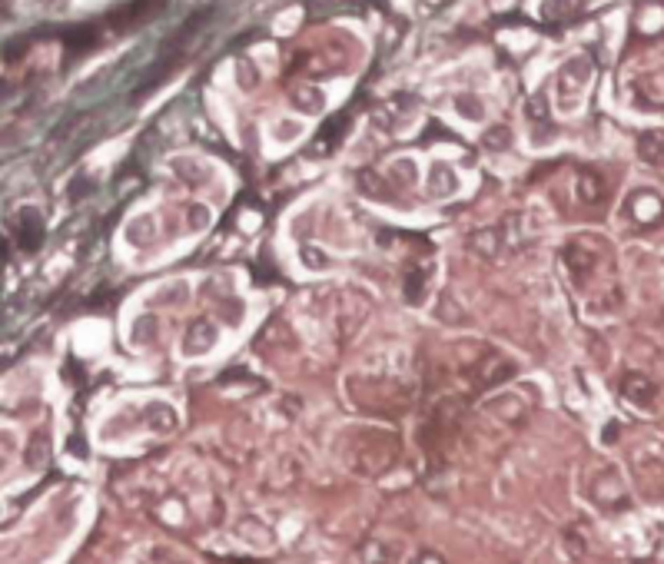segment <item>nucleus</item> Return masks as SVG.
Masks as SVG:
<instances>
[{
  "mask_svg": "<svg viewBox=\"0 0 664 564\" xmlns=\"http://www.w3.org/2000/svg\"><path fill=\"white\" fill-rule=\"evenodd\" d=\"M166 7V0H126L120 11H113L110 17H107V27H113V30H133V27L147 24L150 17H156V13Z\"/></svg>",
  "mask_w": 664,
  "mask_h": 564,
  "instance_id": "obj_1",
  "label": "nucleus"
},
{
  "mask_svg": "<svg viewBox=\"0 0 664 564\" xmlns=\"http://www.w3.org/2000/svg\"><path fill=\"white\" fill-rule=\"evenodd\" d=\"M621 395H625L631 405H641V408H648L654 401V395H658V389H654V382L648 376H638V372H631V376H625V382H621Z\"/></svg>",
  "mask_w": 664,
  "mask_h": 564,
  "instance_id": "obj_2",
  "label": "nucleus"
},
{
  "mask_svg": "<svg viewBox=\"0 0 664 564\" xmlns=\"http://www.w3.org/2000/svg\"><path fill=\"white\" fill-rule=\"evenodd\" d=\"M216 345V326H210V322H193V326L187 329V338H183V352H189V355H203V352H210Z\"/></svg>",
  "mask_w": 664,
  "mask_h": 564,
  "instance_id": "obj_3",
  "label": "nucleus"
},
{
  "mask_svg": "<svg viewBox=\"0 0 664 564\" xmlns=\"http://www.w3.org/2000/svg\"><path fill=\"white\" fill-rule=\"evenodd\" d=\"M40 239H43V223L34 209H24L20 213V246L24 249H37Z\"/></svg>",
  "mask_w": 664,
  "mask_h": 564,
  "instance_id": "obj_4",
  "label": "nucleus"
},
{
  "mask_svg": "<svg viewBox=\"0 0 664 564\" xmlns=\"http://www.w3.org/2000/svg\"><path fill=\"white\" fill-rule=\"evenodd\" d=\"M359 561L363 564H395V554H392V548L382 544V541H365L363 548H359Z\"/></svg>",
  "mask_w": 664,
  "mask_h": 564,
  "instance_id": "obj_5",
  "label": "nucleus"
},
{
  "mask_svg": "<svg viewBox=\"0 0 664 564\" xmlns=\"http://www.w3.org/2000/svg\"><path fill=\"white\" fill-rule=\"evenodd\" d=\"M638 150H641V156H644L651 166H661L664 163V137H661V133H644V137L638 139Z\"/></svg>",
  "mask_w": 664,
  "mask_h": 564,
  "instance_id": "obj_6",
  "label": "nucleus"
},
{
  "mask_svg": "<svg viewBox=\"0 0 664 564\" xmlns=\"http://www.w3.org/2000/svg\"><path fill=\"white\" fill-rule=\"evenodd\" d=\"M24 458H27V465H30V468H43V465H47V458H50V441H47V435H43V432H37V435L30 439Z\"/></svg>",
  "mask_w": 664,
  "mask_h": 564,
  "instance_id": "obj_7",
  "label": "nucleus"
},
{
  "mask_svg": "<svg viewBox=\"0 0 664 564\" xmlns=\"http://www.w3.org/2000/svg\"><path fill=\"white\" fill-rule=\"evenodd\" d=\"M63 40H67L70 53H83V50H90V47L97 43V30H90V27H74V30H67V34H63Z\"/></svg>",
  "mask_w": 664,
  "mask_h": 564,
  "instance_id": "obj_8",
  "label": "nucleus"
},
{
  "mask_svg": "<svg viewBox=\"0 0 664 564\" xmlns=\"http://www.w3.org/2000/svg\"><path fill=\"white\" fill-rule=\"evenodd\" d=\"M564 541H568V554H571L575 561H578V558H585V541H578L575 531H568V535H564Z\"/></svg>",
  "mask_w": 664,
  "mask_h": 564,
  "instance_id": "obj_9",
  "label": "nucleus"
},
{
  "mask_svg": "<svg viewBox=\"0 0 664 564\" xmlns=\"http://www.w3.org/2000/svg\"><path fill=\"white\" fill-rule=\"evenodd\" d=\"M419 564H445V561H442V558H439L435 551H426L422 558H419Z\"/></svg>",
  "mask_w": 664,
  "mask_h": 564,
  "instance_id": "obj_10",
  "label": "nucleus"
},
{
  "mask_svg": "<svg viewBox=\"0 0 664 564\" xmlns=\"http://www.w3.org/2000/svg\"><path fill=\"white\" fill-rule=\"evenodd\" d=\"M635 564H654V561H635Z\"/></svg>",
  "mask_w": 664,
  "mask_h": 564,
  "instance_id": "obj_11",
  "label": "nucleus"
}]
</instances>
